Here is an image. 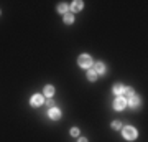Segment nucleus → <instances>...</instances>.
Returning a JSON list of instances; mask_svg holds the SVG:
<instances>
[{"label":"nucleus","mask_w":148,"mask_h":142,"mask_svg":"<svg viewBox=\"0 0 148 142\" xmlns=\"http://www.w3.org/2000/svg\"><path fill=\"white\" fill-rule=\"evenodd\" d=\"M140 96H137V94H133L132 98H128L127 99V104L128 106H132V107H138V106H140Z\"/></svg>","instance_id":"6e6552de"},{"label":"nucleus","mask_w":148,"mask_h":142,"mask_svg":"<svg viewBox=\"0 0 148 142\" xmlns=\"http://www.w3.org/2000/svg\"><path fill=\"white\" fill-rule=\"evenodd\" d=\"M71 136L77 137V136H79V129H77V127H73V129H71Z\"/></svg>","instance_id":"dca6fc26"},{"label":"nucleus","mask_w":148,"mask_h":142,"mask_svg":"<svg viewBox=\"0 0 148 142\" xmlns=\"http://www.w3.org/2000/svg\"><path fill=\"white\" fill-rule=\"evenodd\" d=\"M125 106H127V99H125V98H122V96H117L115 101H114V109H115V111H122V109H125Z\"/></svg>","instance_id":"7ed1b4c3"},{"label":"nucleus","mask_w":148,"mask_h":142,"mask_svg":"<svg viewBox=\"0 0 148 142\" xmlns=\"http://www.w3.org/2000/svg\"><path fill=\"white\" fill-rule=\"evenodd\" d=\"M48 116H49V119H53V121H58L59 117H61V109H58V107H49Z\"/></svg>","instance_id":"39448f33"},{"label":"nucleus","mask_w":148,"mask_h":142,"mask_svg":"<svg viewBox=\"0 0 148 142\" xmlns=\"http://www.w3.org/2000/svg\"><path fill=\"white\" fill-rule=\"evenodd\" d=\"M95 71V73H97V76H99V74H104L107 71V68H106V64L102 63V61H97V63H94V68H92Z\"/></svg>","instance_id":"0eeeda50"},{"label":"nucleus","mask_w":148,"mask_h":142,"mask_svg":"<svg viewBox=\"0 0 148 142\" xmlns=\"http://www.w3.org/2000/svg\"><path fill=\"white\" fill-rule=\"evenodd\" d=\"M77 63H79L81 68H87L89 69L90 66H92V56L90 55H87V53H84V55H79V58H77Z\"/></svg>","instance_id":"f03ea898"},{"label":"nucleus","mask_w":148,"mask_h":142,"mask_svg":"<svg viewBox=\"0 0 148 142\" xmlns=\"http://www.w3.org/2000/svg\"><path fill=\"white\" fill-rule=\"evenodd\" d=\"M77 142H87V139H86V137H81V139H79Z\"/></svg>","instance_id":"a211bd4d"},{"label":"nucleus","mask_w":148,"mask_h":142,"mask_svg":"<svg viewBox=\"0 0 148 142\" xmlns=\"http://www.w3.org/2000/svg\"><path fill=\"white\" fill-rule=\"evenodd\" d=\"M82 7H84V3L81 2V0H74L73 3H71V7H69V10H71V13H77V12L82 10Z\"/></svg>","instance_id":"423d86ee"},{"label":"nucleus","mask_w":148,"mask_h":142,"mask_svg":"<svg viewBox=\"0 0 148 142\" xmlns=\"http://www.w3.org/2000/svg\"><path fill=\"white\" fill-rule=\"evenodd\" d=\"M112 129H122V122L120 121H114L112 122Z\"/></svg>","instance_id":"2eb2a0df"},{"label":"nucleus","mask_w":148,"mask_h":142,"mask_svg":"<svg viewBox=\"0 0 148 142\" xmlns=\"http://www.w3.org/2000/svg\"><path fill=\"white\" fill-rule=\"evenodd\" d=\"M46 104H48V107H54V101H53V99H49Z\"/></svg>","instance_id":"f3484780"},{"label":"nucleus","mask_w":148,"mask_h":142,"mask_svg":"<svg viewBox=\"0 0 148 142\" xmlns=\"http://www.w3.org/2000/svg\"><path fill=\"white\" fill-rule=\"evenodd\" d=\"M30 104L33 106V107H38V106L45 104V101H43V96L41 94H33L32 99H30Z\"/></svg>","instance_id":"20e7f679"},{"label":"nucleus","mask_w":148,"mask_h":142,"mask_svg":"<svg viewBox=\"0 0 148 142\" xmlns=\"http://www.w3.org/2000/svg\"><path fill=\"white\" fill-rule=\"evenodd\" d=\"M122 134H123V139H127V141H135L138 137V132L135 127L132 126H127V127H123L122 129Z\"/></svg>","instance_id":"f257e3e1"},{"label":"nucleus","mask_w":148,"mask_h":142,"mask_svg":"<svg viewBox=\"0 0 148 142\" xmlns=\"http://www.w3.org/2000/svg\"><path fill=\"white\" fill-rule=\"evenodd\" d=\"M58 12L61 13V15L68 13V12H69V5H68V3H64V2H61V3L58 5Z\"/></svg>","instance_id":"f8f14e48"},{"label":"nucleus","mask_w":148,"mask_h":142,"mask_svg":"<svg viewBox=\"0 0 148 142\" xmlns=\"http://www.w3.org/2000/svg\"><path fill=\"white\" fill-rule=\"evenodd\" d=\"M97 78H99V76H97V73H95L94 69H92V68L87 69V79H89V81H95Z\"/></svg>","instance_id":"ddd939ff"},{"label":"nucleus","mask_w":148,"mask_h":142,"mask_svg":"<svg viewBox=\"0 0 148 142\" xmlns=\"http://www.w3.org/2000/svg\"><path fill=\"white\" fill-rule=\"evenodd\" d=\"M133 94H135V91H133L132 88H123V91H122V98H125V99L132 98Z\"/></svg>","instance_id":"9b49d317"},{"label":"nucleus","mask_w":148,"mask_h":142,"mask_svg":"<svg viewBox=\"0 0 148 142\" xmlns=\"http://www.w3.org/2000/svg\"><path fill=\"white\" fill-rule=\"evenodd\" d=\"M43 93H45V96H48V98H53L54 88L51 86V84H46V86H45V89H43Z\"/></svg>","instance_id":"9d476101"},{"label":"nucleus","mask_w":148,"mask_h":142,"mask_svg":"<svg viewBox=\"0 0 148 142\" xmlns=\"http://www.w3.org/2000/svg\"><path fill=\"white\" fill-rule=\"evenodd\" d=\"M114 94L115 96H122V91H123V86L122 84H114Z\"/></svg>","instance_id":"4468645a"},{"label":"nucleus","mask_w":148,"mask_h":142,"mask_svg":"<svg viewBox=\"0 0 148 142\" xmlns=\"http://www.w3.org/2000/svg\"><path fill=\"white\" fill-rule=\"evenodd\" d=\"M63 21L66 23V25H71V23H74V15L71 13V12L64 13V15H63Z\"/></svg>","instance_id":"1a4fd4ad"}]
</instances>
